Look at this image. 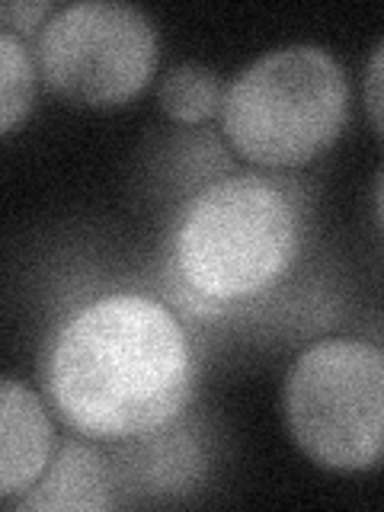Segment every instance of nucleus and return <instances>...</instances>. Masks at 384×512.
<instances>
[{
  "label": "nucleus",
  "instance_id": "f257e3e1",
  "mask_svg": "<svg viewBox=\"0 0 384 512\" xmlns=\"http://www.w3.org/2000/svg\"><path fill=\"white\" fill-rule=\"evenodd\" d=\"M48 407L77 436L128 445L160 436L186 413L196 359L167 304L112 292L71 311L39 356Z\"/></svg>",
  "mask_w": 384,
  "mask_h": 512
},
{
  "label": "nucleus",
  "instance_id": "f03ea898",
  "mask_svg": "<svg viewBox=\"0 0 384 512\" xmlns=\"http://www.w3.org/2000/svg\"><path fill=\"white\" fill-rule=\"evenodd\" d=\"M298 192L266 173H234L183 202L167 237V298L192 317H221L276 288L298 263Z\"/></svg>",
  "mask_w": 384,
  "mask_h": 512
},
{
  "label": "nucleus",
  "instance_id": "7ed1b4c3",
  "mask_svg": "<svg viewBox=\"0 0 384 512\" xmlns=\"http://www.w3.org/2000/svg\"><path fill=\"white\" fill-rule=\"evenodd\" d=\"M218 116L224 138L250 164L304 167L343 135L349 77L324 45H282L228 80Z\"/></svg>",
  "mask_w": 384,
  "mask_h": 512
},
{
  "label": "nucleus",
  "instance_id": "20e7f679",
  "mask_svg": "<svg viewBox=\"0 0 384 512\" xmlns=\"http://www.w3.org/2000/svg\"><path fill=\"white\" fill-rule=\"evenodd\" d=\"M288 436L311 464L362 474L384 464V349L327 336L292 362L282 394Z\"/></svg>",
  "mask_w": 384,
  "mask_h": 512
},
{
  "label": "nucleus",
  "instance_id": "39448f33",
  "mask_svg": "<svg viewBox=\"0 0 384 512\" xmlns=\"http://www.w3.org/2000/svg\"><path fill=\"white\" fill-rule=\"evenodd\" d=\"M160 58L157 26L116 0L58 7L36 36L39 80L84 109H119L151 84Z\"/></svg>",
  "mask_w": 384,
  "mask_h": 512
},
{
  "label": "nucleus",
  "instance_id": "423d86ee",
  "mask_svg": "<svg viewBox=\"0 0 384 512\" xmlns=\"http://www.w3.org/2000/svg\"><path fill=\"white\" fill-rule=\"evenodd\" d=\"M55 448V423L48 400L23 381L0 384V496L16 503L45 474Z\"/></svg>",
  "mask_w": 384,
  "mask_h": 512
},
{
  "label": "nucleus",
  "instance_id": "0eeeda50",
  "mask_svg": "<svg viewBox=\"0 0 384 512\" xmlns=\"http://www.w3.org/2000/svg\"><path fill=\"white\" fill-rule=\"evenodd\" d=\"M16 512H100L116 509L112 474L106 458L80 439H64L45 474L20 500L10 503Z\"/></svg>",
  "mask_w": 384,
  "mask_h": 512
},
{
  "label": "nucleus",
  "instance_id": "6e6552de",
  "mask_svg": "<svg viewBox=\"0 0 384 512\" xmlns=\"http://www.w3.org/2000/svg\"><path fill=\"white\" fill-rule=\"evenodd\" d=\"M224 90H228V84H224L215 68H205L199 61H183V64H173V68L160 77L157 103L173 122L202 125L221 112Z\"/></svg>",
  "mask_w": 384,
  "mask_h": 512
},
{
  "label": "nucleus",
  "instance_id": "1a4fd4ad",
  "mask_svg": "<svg viewBox=\"0 0 384 512\" xmlns=\"http://www.w3.org/2000/svg\"><path fill=\"white\" fill-rule=\"evenodd\" d=\"M36 55L13 32L0 29V132L13 135L36 103Z\"/></svg>",
  "mask_w": 384,
  "mask_h": 512
},
{
  "label": "nucleus",
  "instance_id": "9d476101",
  "mask_svg": "<svg viewBox=\"0 0 384 512\" xmlns=\"http://www.w3.org/2000/svg\"><path fill=\"white\" fill-rule=\"evenodd\" d=\"M52 13L55 7L48 0H10V4L0 7V23H4L7 32L26 42L29 36H39Z\"/></svg>",
  "mask_w": 384,
  "mask_h": 512
},
{
  "label": "nucleus",
  "instance_id": "9b49d317",
  "mask_svg": "<svg viewBox=\"0 0 384 512\" xmlns=\"http://www.w3.org/2000/svg\"><path fill=\"white\" fill-rule=\"evenodd\" d=\"M362 103L368 119H372L375 132L384 138V39L375 45V52L368 55L365 77H362Z\"/></svg>",
  "mask_w": 384,
  "mask_h": 512
},
{
  "label": "nucleus",
  "instance_id": "f8f14e48",
  "mask_svg": "<svg viewBox=\"0 0 384 512\" xmlns=\"http://www.w3.org/2000/svg\"><path fill=\"white\" fill-rule=\"evenodd\" d=\"M372 215H375V224L384 237V164L378 167L375 183H372Z\"/></svg>",
  "mask_w": 384,
  "mask_h": 512
}]
</instances>
